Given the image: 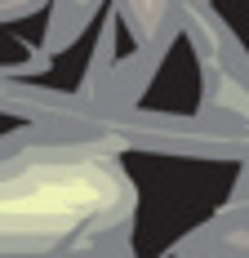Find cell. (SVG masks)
I'll use <instances>...</instances> for the list:
<instances>
[{
    "label": "cell",
    "instance_id": "6da1fadb",
    "mask_svg": "<svg viewBox=\"0 0 249 258\" xmlns=\"http://www.w3.org/2000/svg\"><path fill=\"white\" fill-rule=\"evenodd\" d=\"M116 187L94 165H49L0 178V240H49L111 205Z\"/></svg>",
    "mask_w": 249,
    "mask_h": 258
}]
</instances>
